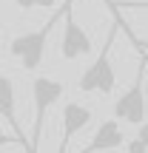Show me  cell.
I'll return each mask as SVG.
<instances>
[{
  "label": "cell",
  "instance_id": "6da1fadb",
  "mask_svg": "<svg viewBox=\"0 0 148 153\" xmlns=\"http://www.w3.org/2000/svg\"><path fill=\"white\" fill-rule=\"evenodd\" d=\"M122 26H125L122 20H114V23H111L108 34H105V43H103V48H100V54H97V60L83 71L80 82H77L83 94H111V91H114L117 71H114V65H111V45H114L117 31H120Z\"/></svg>",
  "mask_w": 148,
  "mask_h": 153
},
{
  "label": "cell",
  "instance_id": "7a4b0ae2",
  "mask_svg": "<svg viewBox=\"0 0 148 153\" xmlns=\"http://www.w3.org/2000/svg\"><path fill=\"white\" fill-rule=\"evenodd\" d=\"M74 6V0H66L63 3V9L57 11V14H51V20L46 23L43 28H37V31H26V34H17L14 40H11L9 51L11 57H17L20 60V65L26 68V71H34V68L43 62V51H46V43H49V34L54 31V23L60 20V17H66V11Z\"/></svg>",
  "mask_w": 148,
  "mask_h": 153
},
{
  "label": "cell",
  "instance_id": "3957f363",
  "mask_svg": "<svg viewBox=\"0 0 148 153\" xmlns=\"http://www.w3.org/2000/svg\"><path fill=\"white\" fill-rule=\"evenodd\" d=\"M63 97V82L54 76H37L32 82V99H34V125H32V142H29V153L40 150V139H43V125L49 108H54V102H60Z\"/></svg>",
  "mask_w": 148,
  "mask_h": 153
},
{
  "label": "cell",
  "instance_id": "277c9868",
  "mask_svg": "<svg viewBox=\"0 0 148 153\" xmlns=\"http://www.w3.org/2000/svg\"><path fill=\"white\" fill-rule=\"evenodd\" d=\"M145 68H148V54H143V62L137 65L134 82L120 94V99L114 102V116L128 125H145L148 105H145Z\"/></svg>",
  "mask_w": 148,
  "mask_h": 153
},
{
  "label": "cell",
  "instance_id": "5b68a950",
  "mask_svg": "<svg viewBox=\"0 0 148 153\" xmlns=\"http://www.w3.org/2000/svg\"><path fill=\"white\" fill-rule=\"evenodd\" d=\"M63 20H66V26H63V40H60L63 57H66V60H77V57H83V54H91L94 43H91V37L83 31V26L71 17V9L66 11Z\"/></svg>",
  "mask_w": 148,
  "mask_h": 153
},
{
  "label": "cell",
  "instance_id": "8992f818",
  "mask_svg": "<svg viewBox=\"0 0 148 153\" xmlns=\"http://www.w3.org/2000/svg\"><path fill=\"white\" fill-rule=\"evenodd\" d=\"M88 122H91V111H88L86 105H80V102H66L63 105V139H60L57 153H68L71 136L80 133Z\"/></svg>",
  "mask_w": 148,
  "mask_h": 153
},
{
  "label": "cell",
  "instance_id": "52a82bcc",
  "mask_svg": "<svg viewBox=\"0 0 148 153\" xmlns=\"http://www.w3.org/2000/svg\"><path fill=\"white\" fill-rule=\"evenodd\" d=\"M125 145V133H122V128L117 125V119H105L100 122L97 133L91 136V142H88V148L83 153H103V150H117Z\"/></svg>",
  "mask_w": 148,
  "mask_h": 153
},
{
  "label": "cell",
  "instance_id": "ba28073f",
  "mask_svg": "<svg viewBox=\"0 0 148 153\" xmlns=\"http://www.w3.org/2000/svg\"><path fill=\"white\" fill-rule=\"evenodd\" d=\"M0 114L9 122V128L20 136V125H17V114H14V82L11 76H0Z\"/></svg>",
  "mask_w": 148,
  "mask_h": 153
},
{
  "label": "cell",
  "instance_id": "9c48e42d",
  "mask_svg": "<svg viewBox=\"0 0 148 153\" xmlns=\"http://www.w3.org/2000/svg\"><path fill=\"white\" fill-rule=\"evenodd\" d=\"M108 6L114 11L122 9H137V11H148V0H108Z\"/></svg>",
  "mask_w": 148,
  "mask_h": 153
},
{
  "label": "cell",
  "instance_id": "30bf717a",
  "mask_svg": "<svg viewBox=\"0 0 148 153\" xmlns=\"http://www.w3.org/2000/svg\"><path fill=\"white\" fill-rule=\"evenodd\" d=\"M131 43L137 45L140 51H145V54H148V40H137V37H131Z\"/></svg>",
  "mask_w": 148,
  "mask_h": 153
},
{
  "label": "cell",
  "instance_id": "8fae6325",
  "mask_svg": "<svg viewBox=\"0 0 148 153\" xmlns=\"http://www.w3.org/2000/svg\"><path fill=\"white\" fill-rule=\"evenodd\" d=\"M17 6H20V9H34V6H37V0H14Z\"/></svg>",
  "mask_w": 148,
  "mask_h": 153
},
{
  "label": "cell",
  "instance_id": "7c38bea8",
  "mask_svg": "<svg viewBox=\"0 0 148 153\" xmlns=\"http://www.w3.org/2000/svg\"><path fill=\"white\" fill-rule=\"evenodd\" d=\"M37 6H43V9H49V6H54V0H37Z\"/></svg>",
  "mask_w": 148,
  "mask_h": 153
}]
</instances>
